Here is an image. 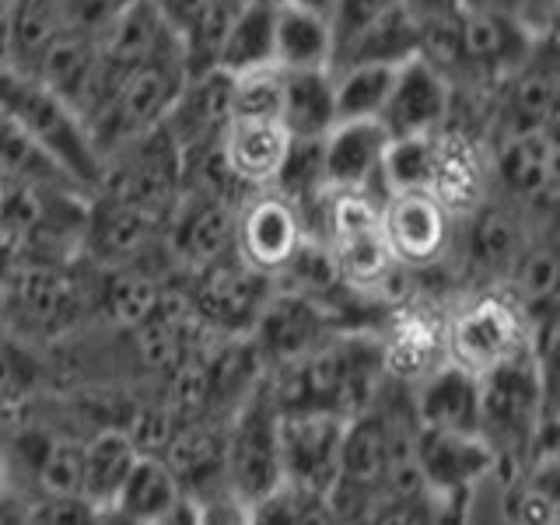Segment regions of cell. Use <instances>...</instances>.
Returning a JSON list of instances; mask_svg holds the SVG:
<instances>
[{"label": "cell", "instance_id": "cell-1", "mask_svg": "<svg viewBox=\"0 0 560 525\" xmlns=\"http://www.w3.org/2000/svg\"><path fill=\"white\" fill-rule=\"evenodd\" d=\"M477 434L508 480L539 452L557 448L553 358L529 354L477 378Z\"/></svg>", "mask_w": 560, "mask_h": 525}, {"label": "cell", "instance_id": "cell-2", "mask_svg": "<svg viewBox=\"0 0 560 525\" xmlns=\"http://www.w3.org/2000/svg\"><path fill=\"white\" fill-rule=\"evenodd\" d=\"M280 413H337L354 417L372 402L382 372L378 332L340 329L291 364L262 375Z\"/></svg>", "mask_w": 560, "mask_h": 525}, {"label": "cell", "instance_id": "cell-3", "mask_svg": "<svg viewBox=\"0 0 560 525\" xmlns=\"http://www.w3.org/2000/svg\"><path fill=\"white\" fill-rule=\"evenodd\" d=\"M0 116H8L35 148H43L88 197L102 186V154L95 151L88 122L43 78L0 67Z\"/></svg>", "mask_w": 560, "mask_h": 525}, {"label": "cell", "instance_id": "cell-4", "mask_svg": "<svg viewBox=\"0 0 560 525\" xmlns=\"http://www.w3.org/2000/svg\"><path fill=\"white\" fill-rule=\"evenodd\" d=\"M448 361L472 378L536 354L533 323L504 288L459 291L448 302L445 323Z\"/></svg>", "mask_w": 560, "mask_h": 525}, {"label": "cell", "instance_id": "cell-5", "mask_svg": "<svg viewBox=\"0 0 560 525\" xmlns=\"http://www.w3.org/2000/svg\"><path fill=\"white\" fill-rule=\"evenodd\" d=\"M186 78L189 67L183 57V43L130 67L127 74H119L113 92L98 105V113L88 119V133L95 140V151L105 158L109 151L162 127L168 105L179 95Z\"/></svg>", "mask_w": 560, "mask_h": 525}, {"label": "cell", "instance_id": "cell-6", "mask_svg": "<svg viewBox=\"0 0 560 525\" xmlns=\"http://www.w3.org/2000/svg\"><path fill=\"white\" fill-rule=\"evenodd\" d=\"M533 224L539 221L525 218L512 203L487 192L477 207H469L466 214L455 218L452 253L445 270L459 280L463 291L501 288V280L512 270L522 242L529 238Z\"/></svg>", "mask_w": 560, "mask_h": 525}, {"label": "cell", "instance_id": "cell-7", "mask_svg": "<svg viewBox=\"0 0 560 525\" xmlns=\"http://www.w3.org/2000/svg\"><path fill=\"white\" fill-rule=\"evenodd\" d=\"M224 480L242 504L280 483V407L267 378L224 420Z\"/></svg>", "mask_w": 560, "mask_h": 525}, {"label": "cell", "instance_id": "cell-8", "mask_svg": "<svg viewBox=\"0 0 560 525\" xmlns=\"http://www.w3.org/2000/svg\"><path fill=\"white\" fill-rule=\"evenodd\" d=\"M490 192L533 221H553L560 192L557 130L504 133L487 144Z\"/></svg>", "mask_w": 560, "mask_h": 525}, {"label": "cell", "instance_id": "cell-9", "mask_svg": "<svg viewBox=\"0 0 560 525\" xmlns=\"http://www.w3.org/2000/svg\"><path fill=\"white\" fill-rule=\"evenodd\" d=\"M557 32H547L533 43L529 57L487 92V144L504 133L557 130Z\"/></svg>", "mask_w": 560, "mask_h": 525}, {"label": "cell", "instance_id": "cell-10", "mask_svg": "<svg viewBox=\"0 0 560 525\" xmlns=\"http://www.w3.org/2000/svg\"><path fill=\"white\" fill-rule=\"evenodd\" d=\"M382 238L389 256L407 273H434L445 270L452 253L455 214L431 197L428 189H393L378 200Z\"/></svg>", "mask_w": 560, "mask_h": 525}, {"label": "cell", "instance_id": "cell-11", "mask_svg": "<svg viewBox=\"0 0 560 525\" xmlns=\"http://www.w3.org/2000/svg\"><path fill=\"white\" fill-rule=\"evenodd\" d=\"M417 472L428 494L442 504L445 525H466L472 490L494 472V455L480 434L463 431H417Z\"/></svg>", "mask_w": 560, "mask_h": 525}, {"label": "cell", "instance_id": "cell-12", "mask_svg": "<svg viewBox=\"0 0 560 525\" xmlns=\"http://www.w3.org/2000/svg\"><path fill=\"white\" fill-rule=\"evenodd\" d=\"M445 323H448V305L413 294L385 312V323L378 326L385 378L417 385L434 368H442L448 361Z\"/></svg>", "mask_w": 560, "mask_h": 525}, {"label": "cell", "instance_id": "cell-13", "mask_svg": "<svg viewBox=\"0 0 560 525\" xmlns=\"http://www.w3.org/2000/svg\"><path fill=\"white\" fill-rule=\"evenodd\" d=\"M308 238L291 200L277 189H253L235 207L232 253L262 277H280Z\"/></svg>", "mask_w": 560, "mask_h": 525}, {"label": "cell", "instance_id": "cell-14", "mask_svg": "<svg viewBox=\"0 0 560 525\" xmlns=\"http://www.w3.org/2000/svg\"><path fill=\"white\" fill-rule=\"evenodd\" d=\"M192 302L189 308L203 323L218 326L228 337L253 332L262 305L270 298V277L249 270L245 262L228 249L224 256L210 259L207 267L192 270Z\"/></svg>", "mask_w": 560, "mask_h": 525}, {"label": "cell", "instance_id": "cell-15", "mask_svg": "<svg viewBox=\"0 0 560 525\" xmlns=\"http://www.w3.org/2000/svg\"><path fill=\"white\" fill-rule=\"evenodd\" d=\"M343 424L337 413H280V480L326 498L340 469Z\"/></svg>", "mask_w": 560, "mask_h": 525}, {"label": "cell", "instance_id": "cell-16", "mask_svg": "<svg viewBox=\"0 0 560 525\" xmlns=\"http://www.w3.org/2000/svg\"><path fill=\"white\" fill-rule=\"evenodd\" d=\"M455 88L438 74L431 63L410 57L396 67V78L378 113V127L389 140L428 137L438 133L448 122Z\"/></svg>", "mask_w": 560, "mask_h": 525}, {"label": "cell", "instance_id": "cell-17", "mask_svg": "<svg viewBox=\"0 0 560 525\" xmlns=\"http://www.w3.org/2000/svg\"><path fill=\"white\" fill-rule=\"evenodd\" d=\"M389 151V137L378 122H337L319 144L323 186L332 192H361L382 200V165Z\"/></svg>", "mask_w": 560, "mask_h": 525}, {"label": "cell", "instance_id": "cell-18", "mask_svg": "<svg viewBox=\"0 0 560 525\" xmlns=\"http://www.w3.org/2000/svg\"><path fill=\"white\" fill-rule=\"evenodd\" d=\"M218 151L242 192L270 189L291 154V133L280 119H228Z\"/></svg>", "mask_w": 560, "mask_h": 525}, {"label": "cell", "instance_id": "cell-19", "mask_svg": "<svg viewBox=\"0 0 560 525\" xmlns=\"http://www.w3.org/2000/svg\"><path fill=\"white\" fill-rule=\"evenodd\" d=\"M410 399L420 428L477 434V378L452 361L410 385Z\"/></svg>", "mask_w": 560, "mask_h": 525}, {"label": "cell", "instance_id": "cell-20", "mask_svg": "<svg viewBox=\"0 0 560 525\" xmlns=\"http://www.w3.org/2000/svg\"><path fill=\"white\" fill-rule=\"evenodd\" d=\"M560 459L553 452H539L536 459L512 472L504 483L501 515L504 525H560Z\"/></svg>", "mask_w": 560, "mask_h": 525}, {"label": "cell", "instance_id": "cell-21", "mask_svg": "<svg viewBox=\"0 0 560 525\" xmlns=\"http://www.w3.org/2000/svg\"><path fill=\"white\" fill-rule=\"evenodd\" d=\"M63 32H67L63 0H14L8 14L4 67L22 70V74H35Z\"/></svg>", "mask_w": 560, "mask_h": 525}, {"label": "cell", "instance_id": "cell-22", "mask_svg": "<svg viewBox=\"0 0 560 525\" xmlns=\"http://www.w3.org/2000/svg\"><path fill=\"white\" fill-rule=\"evenodd\" d=\"M280 122H284L291 140H323L337 127L332 70H284Z\"/></svg>", "mask_w": 560, "mask_h": 525}, {"label": "cell", "instance_id": "cell-23", "mask_svg": "<svg viewBox=\"0 0 560 525\" xmlns=\"http://www.w3.org/2000/svg\"><path fill=\"white\" fill-rule=\"evenodd\" d=\"M140 448L127 428H102L81 442V498L92 508H109L133 469Z\"/></svg>", "mask_w": 560, "mask_h": 525}, {"label": "cell", "instance_id": "cell-24", "mask_svg": "<svg viewBox=\"0 0 560 525\" xmlns=\"http://www.w3.org/2000/svg\"><path fill=\"white\" fill-rule=\"evenodd\" d=\"M273 67H280V70H329L332 67L329 18L273 4Z\"/></svg>", "mask_w": 560, "mask_h": 525}, {"label": "cell", "instance_id": "cell-25", "mask_svg": "<svg viewBox=\"0 0 560 525\" xmlns=\"http://www.w3.org/2000/svg\"><path fill=\"white\" fill-rule=\"evenodd\" d=\"M183 498H186V490L162 455L140 452L133 469L127 472V480H122V487H119L113 508H119L122 515L137 518L140 525H151L165 512H172Z\"/></svg>", "mask_w": 560, "mask_h": 525}, {"label": "cell", "instance_id": "cell-26", "mask_svg": "<svg viewBox=\"0 0 560 525\" xmlns=\"http://www.w3.org/2000/svg\"><path fill=\"white\" fill-rule=\"evenodd\" d=\"M267 63H273V0H245L218 46L214 70L242 74Z\"/></svg>", "mask_w": 560, "mask_h": 525}, {"label": "cell", "instance_id": "cell-27", "mask_svg": "<svg viewBox=\"0 0 560 525\" xmlns=\"http://www.w3.org/2000/svg\"><path fill=\"white\" fill-rule=\"evenodd\" d=\"M399 63H343L332 70L337 122H378V113L396 78Z\"/></svg>", "mask_w": 560, "mask_h": 525}, {"label": "cell", "instance_id": "cell-28", "mask_svg": "<svg viewBox=\"0 0 560 525\" xmlns=\"http://www.w3.org/2000/svg\"><path fill=\"white\" fill-rule=\"evenodd\" d=\"M284 70L267 63L228 74V119H280Z\"/></svg>", "mask_w": 560, "mask_h": 525}, {"label": "cell", "instance_id": "cell-29", "mask_svg": "<svg viewBox=\"0 0 560 525\" xmlns=\"http://www.w3.org/2000/svg\"><path fill=\"white\" fill-rule=\"evenodd\" d=\"M315 504H319V494H308V490L280 480L267 494L245 504V518L249 525H308Z\"/></svg>", "mask_w": 560, "mask_h": 525}, {"label": "cell", "instance_id": "cell-30", "mask_svg": "<svg viewBox=\"0 0 560 525\" xmlns=\"http://www.w3.org/2000/svg\"><path fill=\"white\" fill-rule=\"evenodd\" d=\"M197 525H249V518H245V504L238 498L221 494V498L200 501Z\"/></svg>", "mask_w": 560, "mask_h": 525}, {"label": "cell", "instance_id": "cell-31", "mask_svg": "<svg viewBox=\"0 0 560 525\" xmlns=\"http://www.w3.org/2000/svg\"><path fill=\"white\" fill-rule=\"evenodd\" d=\"M518 22L536 32L547 35L557 25V0H518Z\"/></svg>", "mask_w": 560, "mask_h": 525}, {"label": "cell", "instance_id": "cell-32", "mask_svg": "<svg viewBox=\"0 0 560 525\" xmlns=\"http://www.w3.org/2000/svg\"><path fill=\"white\" fill-rule=\"evenodd\" d=\"M273 4H284V8H298V11H308V14L329 18V14H332V4H337V0H273Z\"/></svg>", "mask_w": 560, "mask_h": 525}, {"label": "cell", "instance_id": "cell-33", "mask_svg": "<svg viewBox=\"0 0 560 525\" xmlns=\"http://www.w3.org/2000/svg\"><path fill=\"white\" fill-rule=\"evenodd\" d=\"M4 477H8V466H4V452H0V504H4Z\"/></svg>", "mask_w": 560, "mask_h": 525}, {"label": "cell", "instance_id": "cell-34", "mask_svg": "<svg viewBox=\"0 0 560 525\" xmlns=\"http://www.w3.org/2000/svg\"><path fill=\"white\" fill-rule=\"evenodd\" d=\"M0 207H4V179H0Z\"/></svg>", "mask_w": 560, "mask_h": 525}]
</instances>
